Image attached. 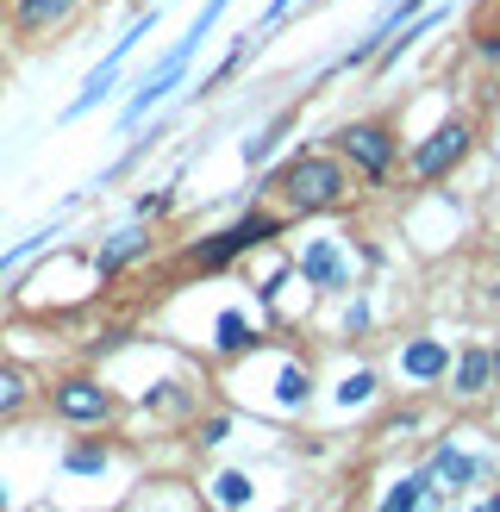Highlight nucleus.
Segmentation results:
<instances>
[{"instance_id":"obj_15","label":"nucleus","mask_w":500,"mask_h":512,"mask_svg":"<svg viewBox=\"0 0 500 512\" xmlns=\"http://www.w3.org/2000/svg\"><path fill=\"white\" fill-rule=\"evenodd\" d=\"M207 494H213V506H225V512H250V506H257V488H250L244 469H219V475L207 481Z\"/></svg>"},{"instance_id":"obj_2","label":"nucleus","mask_w":500,"mask_h":512,"mask_svg":"<svg viewBox=\"0 0 500 512\" xmlns=\"http://www.w3.org/2000/svg\"><path fill=\"white\" fill-rule=\"evenodd\" d=\"M275 238H282V213H244V219H232V225H219V232L194 238V244H188V269H194V275H225L244 250L275 244Z\"/></svg>"},{"instance_id":"obj_23","label":"nucleus","mask_w":500,"mask_h":512,"mask_svg":"<svg viewBox=\"0 0 500 512\" xmlns=\"http://www.w3.org/2000/svg\"><path fill=\"white\" fill-rule=\"evenodd\" d=\"M475 512H500V494H494V500H482V506H475Z\"/></svg>"},{"instance_id":"obj_11","label":"nucleus","mask_w":500,"mask_h":512,"mask_svg":"<svg viewBox=\"0 0 500 512\" xmlns=\"http://www.w3.org/2000/svg\"><path fill=\"white\" fill-rule=\"evenodd\" d=\"M488 381H494V350H482V344H469L457 363H450V388L457 394H488Z\"/></svg>"},{"instance_id":"obj_19","label":"nucleus","mask_w":500,"mask_h":512,"mask_svg":"<svg viewBox=\"0 0 500 512\" xmlns=\"http://www.w3.org/2000/svg\"><path fill=\"white\" fill-rule=\"evenodd\" d=\"M294 7H300V0H269V7H263V19L250 25V32H257V38H263V32H275V25H282V19H288Z\"/></svg>"},{"instance_id":"obj_8","label":"nucleus","mask_w":500,"mask_h":512,"mask_svg":"<svg viewBox=\"0 0 500 512\" xmlns=\"http://www.w3.org/2000/svg\"><path fill=\"white\" fill-rule=\"evenodd\" d=\"M75 13H82V0H13V32L38 38V32H50V25L75 19Z\"/></svg>"},{"instance_id":"obj_25","label":"nucleus","mask_w":500,"mask_h":512,"mask_svg":"<svg viewBox=\"0 0 500 512\" xmlns=\"http://www.w3.org/2000/svg\"><path fill=\"white\" fill-rule=\"evenodd\" d=\"M0 25H7V7H0Z\"/></svg>"},{"instance_id":"obj_16","label":"nucleus","mask_w":500,"mask_h":512,"mask_svg":"<svg viewBox=\"0 0 500 512\" xmlns=\"http://www.w3.org/2000/svg\"><path fill=\"white\" fill-rule=\"evenodd\" d=\"M425 500H432V475H400L394 481V488L382 494V506H375V512H425Z\"/></svg>"},{"instance_id":"obj_5","label":"nucleus","mask_w":500,"mask_h":512,"mask_svg":"<svg viewBox=\"0 0 500 512\" xmlns=\"http://www.w3.org/2000/svg\"><path fill=\"white\" fill-rule=\"evenodd\" d=\"M469 144H475V132H469L463 119L438 125V132L413 150V175H419V182H438V175H450V169H457V163L469 157Z\"/></svg>"},{"instance_id":"obj_12","label":"nucleus","mask_w":500,"mask_h":512,"mask_svg":"<svg viewBox=\"0 0 500 512\" xmlns=\"http://www.w3.org/2000/svg\"><path fill=\"white\" fill-rule=\"evenodd\" d=\"M400 375L407 381H438V375H450V350L438 338H419V344L400 350Z\"/></svg>"},{"instance_id":"obj_20","label":"nucleus","mask_w":500,"mask_h":512,"mask_svg":"<svg viewBox=\"0 0 500 512\" xmlns=\"http://www.w3.org/2000/svg\"><path fill=\"white\" fill-rule=\"evenodd\" d=\"M169 207H175V188H157V194H144V200H138V219H163Z\"/></svg>"},{"instance_id":"obj_22","label":"nucleus","mask_w":500,"mask_h":512,"mask_svg":"<svg viewBox=\"0 0 500 512\" xmlns=\"http://www.w3.org/2000/svg\"><path fill=\"white\" fill-rule=\"evenodd\" d=\"M482 57H500V38H482Z\"/></svg>"},{"instance_id":"obj_14","label":"nucleus","mask_w":500,"mask_h":512,"mask_svg":"<svg viewBox=\"0 0 500 512\" xmlns=\"http://www.w3.org/2000/svg\"><path fill=\"white\" fill-rule=\"evenodd\" d=\"M113 469V438H82L63 450V475H107Z\"/></svg>"},{"instance_id":"obj_1","label":"nucleus","mask_w":500,"mask_h":512,"mask_svg":"<svg viewBox=\"0 0 500 512\" xmlns=\"http://www.w3.org/2000/svg\"><path fill=\"white\" fill-rule=\"evenodd\" d=\"M269 188L288 200L294 213H338L350 200V163L338 150H300L294 163L269 175Z\"/></svg>"},{"instance_id":"obj_10","label":"nucleus","mask_w":500,"mask_h":512,"mask_svg":"<svg viewBox=\"0 0 500 512\" xmlns=\"http://www.w3.org/2000/svg\"><path fill=\"white\" fill-rule=\"evenodd\" d=\"M263 344V331L250 325L238 306H225V313L213 319V356H244V350H257Z\"/></svg>"},{"instance_id":"obj_9","label":"nucleus","mask_w":500,"mask_h":512,"mask_svg":"<svg viewBox=\"0 0 500 512\" xmlns=\"http://www.w3.org/2000/svg\"><path fill=\"white\" fill-rule=\"evenodd\" d=\"M432 488H475V481H482V463H475V456H463L457 444H438L432 450Z\"/></svg>"},{"instance_id":"obj_4","label":"nucleus","mask_w":500,"mask_h":512,"mask_svg":"<svg viewBox=\"0 0 500 512\" xmlns=\"http://www.w3.org/2000/svg\"><path fill=\"white\" fill-rule=\"evenodd\" d=\"M50 413L69 419V425H107L119 413V400L107 381H94V375H63L57 388H50Z\"/></svg>"},{"instance_id":"obj_17","label":"nucleus","mask_w":500,"mask_h":512,"mask_svg":"<svg viewBox=\"0 0 500 512\" xmlns=\"http://www.w3.org/2000/svg\"><path fill=\"white\" fill-rule=\"evenodd\" d=\"M25 400H32V375H25V369H13V363H0V419H7V413H19Z\"/></svg>"},{"instance_id":"obj_21","label":"nucleus","mask_w":500,"mask_h":512,"mask_svg":"<svg viewBox=\"0 0 500 512\" xmlns=\"http://www.w3.org/2000/svg\"><path fill=\"white\" fill-rule=\"evenodd\" d=\"M19 500H13V488H7V481H0V512H13Z\"/></svg>"},{"instance_id":"obj_13","label":"nucleus","mask_w":500,"mask_h":512,"mask_svg":"<svg viewBox=\"0 0 500 512\" xmlns=\"http://www.w3.org/2000/svg\"><path fill=\"white\" fill-rule=\"evenodd\" d=\"M294 119H300V113L288 107V113H275L269 125H257V132H250V138H244V169H263V163L275 157V144H282V138L294 132Z\"/></svg>"},{"instance_id":"obj_3","label":"nucleus","mask_w":500,"mask_h":512,"mask_svg":"<svg viewBox=\"0 0 500 512\" xmlns=\"http://www.w3.org/2000/svg\"><path fill=\"white\" fill-rule=\"evenodd\" d=\"M332 150L363 175V182H388L394 175V157H400V144H394V132L382 119H350L344 132L332 138Z\"/></svg>"},{"instance_id":"obj_6","label":"nucleus","mask_w":500,"mask_h":512,"mask_svg":"<svg viewBox=\"0 0 500 512\" xmlns=\"http://www.w3.org/2000/svg\"><path fill=\"white\" fill-rule=\"evenodd\" d=\"M294 269H300V281H307L313 294H344L350 288V263H344L338 238H307L300 256H294Z\"/></svg>"},{"instance_id":"obj_18","label":"nucleus","mask_w":500,"mask_h":512,"mask_svg":"<svg viewBox=\"0 0 500 512\" xmlns=\"http://www.w3.org/2000/svg\"><path fill=\"white\" fill-rule=\"evenodd\" d=\"M232 425H238L232 413H207V419H200V431H194V438L207 444V450H219V444H232Z\"/></svg>"},{"instance_id":"obj_24","label":"nucleus","mask_w":500,"mask_h":512,"mask_svg":"<svg viewBox=\"0 0 500 512\" xmlns=\"http://www.w3.org/2000/svg\"><path fill=\"white\" fill-rule=\"evenodd\" d=\"M494 375H500V350H494Z\"/></svg>"},{"instance_id":"obj_7","label":"nucleus","mask_w":500,"mask_h":512,"mask_svg":"<svg viewBox=\"0 0 500 512\" xmlns=\"http://www.w3.org/2000/svg\"><path fill=\"white\" fill-rule=\"evenodd\" d=\"M150 244H157V238H150V232H144V219H138V225H125L119 238H107V244L94 250V269L113 281V275H125V269H132L138 256H150Z\"/></svg>"}]
</instances>
